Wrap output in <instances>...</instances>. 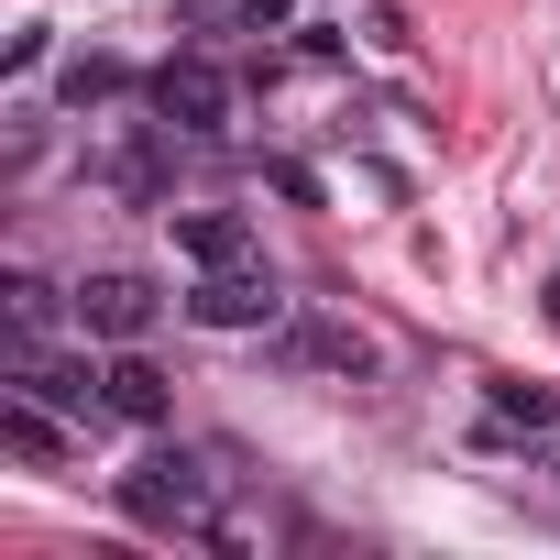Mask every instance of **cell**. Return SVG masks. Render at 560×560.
Masks as SVG:
<instances>
[{
	"label": "cell",
	"mask_w": 560,
	"mask_h": 560,
	"mask_svg": "<svg viewBox=\"0 0 560 560\" xmlns=\"http://www.w3.org/2000/svg\"><path fill=\"white\" fill-rule=\"evenodd\" d=\"M549 330H560V275H549Z\"/></svg>",
	"instance_id": "9a60e30c"
},
{
	"label": "cell",
	"mask_w": 560,
	"mask_h": 560,
	"mask_svg": "<svg viewBox=\"0 0 560 560\" xmlns=\"http://www.w3.org/2000/svg\"><path fill=\"white\" fill-rule=\"evenodd\" d=\"M0 374H12V396H34V407H56V418H78V429L110 418V363H89V352H45V341L12 330Z\"/></svg>",
	"instance_id": "7a4b0ae2"
},
{
	"label": "cell",
	"mask_w": 560,
	"mask_h": 560,
	"mask_svg": "<svg viewBox=\"0 0 560 560\" xmlns=\"http://www.w3.org/2000/svg\"><path fill=\"white\" fill-rule=\"evenodd\" d=\"M165 407H176V396H165V374H154V363L121 341V363H110V418H132V429H165Z\"/></svg>",
	"instance_id": "52a82bcc"
},
{
	"label": "cell",
	"mask_w": 560,
	"mask_h": 560,
	"mask_svg": "<svg viewBox=\"0 0 560 560\" xmlns=\"http://www.w3.org/2000/svg\"><path fill=\"white\" fill-rule=\"evenodd\" d=\"M0 298H12V330H23V341H45V330H56V308H78V298H56V287H45V275H12Z\"/></svg>",
	"instance_id": "9c48e42d"
},
{
	"label": "cell",
	"mask_w": 560,
	"mask_h": 560,
	"mask_svg": "<svg viewBox=\"0 0 560 560\" xmlns=\"http://www.w3.org/2000/svg\"><path fill=\"white\" fill-rule=\"evenodd\" d=\"M0 440H12L23 462H56V407H34V396H12V407H0Z\"/></svg>",
	"instance_id": "30bf717a"
},
{
	"label": "cell",
	"mask_w": 560,
	"mask_h": 560,
	"mask_svg": "<svg viewBox=\"0 0 560 560\" xmlns=\"http://www.w3.org/2000/svg\"><path fill=\"white\" fill-rule=\"evenodd\" d=\"M154 121L187 132V143H220V132H231V78H220L209 56H165V67H154Z\"/></svg>",
	"instance_id": "277c9868"
},
{
	"label": "cell",
	"mask_w": 560,
	"mask_h": 560,
	"mask_svg": "<svg viewBox=\"0 0 560 560\" xmlns=\"http://www.w3.org/2000/svg\"><path fill=\"white\" fill-rule=\"evenodd\" d=\"M494 418H505V429H549L560 396H549V385H494Z\"/></svg>",
	"instance_id": "7c38bea8"
},
{
	"label": "cell",
	"mask_w": 560,
	"mask_h": 560,
	"mask_svg": "<svg viewBox=\"0 0 560 560\" xmlns=\"http://www.w3.org/2000/svg\"><path fill=\"white\" fill-rule=\"evenodd\" d=\"M264 341H275V363H287V374H341V385L374 374V341H363L352 319H298V308H287Z\"/></svg>",
	"instance_id": "5b68a950"
},
{
	"label": "cell",
	"mask_w": 560,
	"mask_h": 560,
	"mask_svg": "<svg viewBox=\"0 0 560 560\" xmlns=\"http://www.w3.org/2000/svg\"><path fill=\"white\" fill-rule=\"evenodd\" d=\"M187 319L198 330H275V319H287V287H275L264 264H198Z\"/></svg>",
	"instance_id": "3957f363"
},
{
	"label": "cell",
	"mask_w": 560,
	"mask_h": 560,
	"mask_svg": "<svg viewBox=\"0 0 560 560\" xmlns=\"http://www.w3.org/2000/svg\"><path fill=\"white\" fill-rule=\"evenodd\" d=\"M176 23H198V34H231V23H253V0H176Z\"/></svg>",
	"instance_id": "5bb4252c"
},
{
	"label": "cell",
	"mask_w": 560,
	"mask_h": 560,
	"mask_svg": "<svg viewBox=\"0 0 560 560\" xmlns=\"http://www.w3.org/2000/svg\"><path fill=\"white\" fill-rule=\"evenodd\" d=\"M100 176H110L121 198H154V187H165V165H154V143H110V154H100Z\"/></svg>",
	"instance_id": "8fae6325"
},
{
	"label": "cell",
	"mask_w": 560,
	"mask_h": 560,
	"mask_svg": "<svg viewBox=\"0 0 560 560\" xmlns=\"http://www.w3.org/2000/svg\"><path fill=\"white\" fill-rule=\"evenodd\" d=\"M67 100H78V110H89V100H121V67H110V56H78V67H67Z\"/></svg>",
	"instance_id": "4fadbf2b"
},
{
	"label": "cell",
	"mask_w": 560,
	"mask_h": 560,
	"mask_svg": "<svg viewBox=\"0 0 560 560\" xmlns=\"http://www.w3.org/2000/svg\"><path fill=\"white\" fill-rule=\"evenodd\" d=\"M176 242H187V264H253V231L231 209H176Z\"/></svg>",
	"instance_id": "ba28073f"
},
{
	"label": "cell",
	"mask_w": 560,
	"mask_h": 560,
	"mask_svg": "<svg viewBox=\"0 0 560 560\" xmlns=\"http://www.w3.org/2000/svg\"><path fill=\"white\" fill-rule=\"evenodd\" d=\"M231 483H242L231 451H143V462L121 472V516L154 527V538H209Z\"/></svg>",
	"instance_id": "6da1fadb"
},
{
	"label": "cell",
	"mask_w": 560,
	"mask_h": 560,
	"mask_svg": "<svg viewBox=\"0 0 560 560\" xmlns=\"http://www.w3.org/2000/svg\"><path fill=\"white\" fill-rule=\"evenodd\" d=\"M154 308H165V298H154V275H132V264H100L89 287H78V330H89V341H143Z\"/></svg>",
	"instance_id": "8992f818"
}]
</instances>
